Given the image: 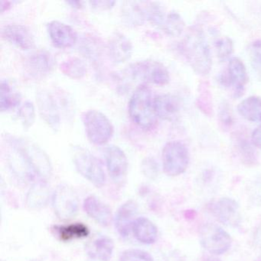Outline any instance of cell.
Returning <instances> with one entry per match:
<instances>
[{"instance_id":"obj_1","label":"cell","mask_w":261,"mask_h":261,"mask_svg":"<svg viewBox=\"0 0 261 261\" xmlns=\"http://www.w3.org/2000/svg\"><path fill=\"white\" fill-rule=\"evenodd\" d=\"M7 142L13 150L12 160L20 165L27 176L37 175L42 180L51 176L53 167L49 158L37 145L17 137H10Z\"/></svg>"},{"instance_id":"obj_2","label":"cell","mask_w":261,"mask_h":261,"mask_svg":"<svg viewBox=\"0 0 261 261\" xmlns=\"http://www.w3.org/2000/svg\"><path fill=\"white\" fill-rule=\"evenodd\" d=\"M182 54L196 74L205 76L212 66L210 48L201 29L192 27L181 45Z\"/></svg>"},{"instance_id":"obj_3","label":"cell","mask_w":261,"mask_h":261,"mask_svg":"<svg viewBox=\"0 0 261 261\" xmlns=\"http://www.w3.org/2000/svg\"><path fill=\"white\" fill-rule=\"evenodd\" d=\"M150 89L146 85L139 87L129 102V114L133 121L145 129H151L156 123Z\"/></svg>"},{"instance_id":"obj_4","label":"cell","mask_w":261,"mask_h":261,"mask_svg":"<svg viewBox=\"0 0 261 261\" xmlns=\"http://www.w3.org/2000/svg\"><path fill=\"white\" fill-rule=\"evenodd\" d=\"M73 160L79 173L97 188L103 187L106 182V175L100 162L84 148L73 149Z\"/></svg>"},{"instance_id":"obj_5","label":"cell","mask_w":261,"mask_h":261,"mask_svg":"<svg viewBox=\"0 0 261 261\" xmlns=\"http://www.w3.org/2000/svg\"><path fill=\"white\" fill-rule=\"evenodd\" d=\"M85 131L91 143L103 145L109 141L114 134V126L109 119L96 110H90L82 116Z\"/></svg>"},{"instance_id":"obj_6","label":"cell","mask_w":261,"mask_h":261,"mask_svg":"<svg viewBox=\"0 0 261 261\" xmlns=\"http://www.w3.org/2000/svg\"><path fill=\"white\" fill-rule=\"evenodd\" d=\"M189 161V149L181 141L169 142L163 148V170L169 176H178L184 173Z\"/></svg>"},{"instance_id":"obj_7","label":"cell","mask_w":261,"mask_h":261,"mask_svg":"<svg viewBox=\"0 0 261 261\" xmlns=\"http://www.w3.org/2000/svg\"><path fill=\"white\" fill-rule=\"evenodd\" d=\"M129 71L133 79L159 86H164L169 84L170 81L167 68L156 61H142L133 64L129 67Z\"/></svg>"},{"instance_id":"obj_8","label":"cell","mask_w":261,"mask_h":261,"mask_svg":"<svg viewBox=\"0 0 261 261\" xmlns=\"http://www.w3.org/2000/svg\"><path fill=\"white\" fill-rule=\"evenodd\" d=\"M200 241L206 250L215 255L225 253L232 244L230 234L215 224H207L201 227Z\"/></svg>"},{"instance_id":"obj_9","label":"cell","mask_w":261,"mask_h":261,"mask_svg":"<svg viewBox=\"0 0 261 261\" xmlns=\"http://www.w3.org/2000/svg\"><path fill=\"white\" fill-rule=\"evenodd\" d=\"M53 207L61 219H70L79 210V198L72 189L67 186L58 188L53 195Z\"/></svg>"},{"instance_id":"obj_10","label":"cell","mask_w":261,"mask_h":261,"mask_svg":"<svg viewBox=\"0 0 261 261\" xmlns=\"http://www.w3.org/2000/svg\"><path fill=\"white\" fill-rule=\"evenodd\" d=\"M107 167L111 179L116 184H122L127 175L128 161L124 152L117 146L106 149Z\"/></svg>"},{"instance_id":"obj_11","label":"cell","mask_w":261,"mask_h":261,"mask_svg":"<svg viewBox=\"0 0 261 261\" xmlns=\"http://www.w3.org/2000/svg\"><path fill=\"white\" fill-rule=\"evenodd\" d=\"M55 62L53 55L45 49L38 50L33 53L25 63L27 71L35 79H43L51 74L54 70Z\"/></svg>"},{"instance_id":"obj_12","label":"cell","mask_w":261,"mask_h":261,"mask_svg":"<svg viewBox=\"0 0 261 261\" xmlns=\"http://www.w3.org/2000/svg\"><path fill=\"white\" fill-rule=\"evenodd\" d=\"M36 101L39 107V113L45 123L55 132L60 127V114L53 96L47 91H38Z\"/></svg>"},{"instance_id":"obj_13","label":"cell","mask_w":261,"mask_h":261,"mask_svg":"<svg viewBox=\"0 0 261 261\" xmlns=\"http://www.w3.org/2000/svg\"><path fill=\"white\" fill-rule=\"evenodd\" d=\"M2 36L7 42L22 50L31 49L35 45L34 38L25 25L16 24L6 25L3 29Z\"/></svg>"},{"instance_id":"obj_14","label":"cell","mask_w":261,"mask_h":261,"mask_svg":"<svg viewBox=\"0 0 261 261\" xmlns=\"http://www.w3.org/2000/svg\"><path fill=\"white\" fill-rule=\"evenodd\" d=\"M48 31L51 42L57 48H70L77 41L75 31L69 25L59 21L50 22L48 25Z\"/></svg>"},{"instance_id":"obj_15","label":"cell","mask_w":261,"mask_h":261,"mask_svg":"<svg viewBox=\"0 0 261 261\" xmlns=\"http://www.w3.org/2000/svg\"><path fill=\"white\" fill-rule=\"evenodd\" d=\"M214 214L218 221L230 227H236L241 221L239 205L233 199L221 198L214 206Z\"/></svg>"},{"instance_id":"obj_16","label":"cell","mask_w":261,"mask_h":261,"mask_svg":"<svg viewBox=\"0 0 261 261\" xmlns=\"http://www.w3.org/2000/svg\"><path fill=\"white\" fill-rule=\"evenodd\" d=\"M138 212V206L133 200L126 201L120 206L116 214L115 227L122 237H127L132 231L133 224Z\"/></svg>"},{"instance_id":"obj_17","label":"cell","mask_w":261,"mask_h":261,"mask_svg":"<svg viewBox=\"0 0 261 261\" xmlns=\"http://www.w3.org/2000/svg\"><path fill=\"white\" fill-rule=\"evenodd\" d=\"M84 209L88 216L91 217L100 225H110L112 221L111 207L94 195L85 198L84 201Z\"/></svg>"},{"instance_id":"obj_18","label":"cell","mask_w":261,"mask_h":261,"mask_svg":"<svg viewBox=\"0 0 261 261\" xmlns=\"http://www.w3.org/2000/svg\"><path fill=\"white\" fill-rule=\"evenodd\" d=\"M153 105L157 117H160L162 120L172 121L178 117L180 105L175 96L160 94L154 98Z\"/></svg>"},{"instance_id":"obj_19","label":"cell","mask_w":261,"mask_h":261,"mask_svg":"<svg viewBox=\"0 0 261 261\" xmlns=\"http://www.w3.org/2000/svg\"><path fill=\"white\" fill-rule=\"evenodd\" d=\"M110 56L115 63H123L130 59L133 47L130 41L121 33L111 36L108 43Z\"/></svg>"},{"instance_id":"obj_20","label":"cell","mask_w":261,"mask_h":261,"mask_svg":"<svg viewBox=\"0 0 261 261\" xmlns=\"http://www.w3.org/2000/svg\"><path fill=\"white\" fill-rule=\"evenodd\" d=\"M148 7L147 2H125L122 8L123 21L132 27L142 25L146 19L148 20Z\"/></svg>"},{"instance_id":"obj_21","label":"cell","mask_w":261,"mask_h":261,"mask_svg":"<svg viewBox=\"0 0 261 261\" xmlns=\"http://www.w3.org/2000/svg\"><path fill=\"white\" fill-rule=\"evenodd\" d=\"M227 82L234 88L235 92L241 93L248 82L247 68L239 58H232L227 68Z\"/></svg>"},{"instance_id":"obj_22","label":"cell","mask_w":261,"mask_h":261,"mask_svg":"<svg viewBox=\"0 0 261 261\" xmlns=\"http://www.w3.org/2000/svg\"><path fill=\"white\" fill-rule=\"evenodd\" d=\"M132 231L137 241L145 244H153L158 238V228L148 218H139L133 224Z\"/></svg>"},{"instance_id":"obj_23","label":"cell","mask_w":261,"mask_h":261,"mask_svg":"<svg viewBox=\"0 0 261 261\" xmlns=\"http://www.w3.org/2000/svg\"><path fill=\"white\" fill-rule=\"evenodd\" d=\"M114 244L111 238L100 237L87 246V253L93 259L109 261L112 257Z\"/></svg>"},{"instance_id":"obj_24","label":"cell","mask_w":261,"mask_h":261,"mask_svg":"<svg viewBox=\"0 0 261 261\" xmlns=\"http://www.w3.org/2000/svg\"><path fill=\"white\" fill-rule=\"evenodd\" d=\"M238 112L248 121L261 122V97L250 96L244 99L238 105Z\"/></svg>"},{"instance_id":"obj_25","label":"cell","mask_w":261,"mask_h":261,"mask_svg":"<svg viewBox=\"0 0 261 261\" xmlns=\"http://www.w3.org/2000/svg\"><path fill=\"white\" fill-rule=\"evenodd\" d=\"M49 189L46 183L39 181L33 185L27 195V202L30 208H42L48 204Z\"/></svg>"},{"instance_id":"obj_26","label":"cell","mask_w":261,"mask_h":261,"mask_svg":"<svg viewBox=\"0 0 261 261\" xmlns=\"http://www.w3.org/2000/svg\"><path fill=\"white\" fill-rule=\"evenodd\" d=\"M20 101L19 94L14 92L11 85L7 81L3 80L0 86V109L4 111H9L14 108Z\"/></svg>"},{"instance_id":"obj_27","label":"cell","mask_w":261,"mask_h":261,"mask_svg":"<svg viewBox=\"0 0 261 261\" xmlns=\"http://www.w3.org/2000/svg\"><path fill=\"white\" fill-rule=\"evenodd\" d=\"M58 232L61 240L64 241H69L76 238H86L90 233L88 227L82 223L62 226L58 228Z\"/></svg>"},{"instance_id":"obj_28","label":"cell","mask_w":261,"mask_h":261,"mask_svg":"<svg viewBox=\"0 0 261 261\" xmlns=\"http://www.w3.org/2000/svg\"><path fill=\"white\" fill-rule=\"evenodd\" d=\"M61 71L71 79H82L86 74L87 65L79 58H71L61 65Z\"/></svg>"},{"instance_id":"obj_29","label":"cell","mask_w":261,"mask_h":261,"mask_svg":"<svg viewBox=\"0 0 261 261\" xmlns=\"http://www.w3.org/2000/svg\"><path fill=\"white\" fill-rule=\"evenodd\" d=\"M185 23L181 16L176 13H171L165 19L162 30L171 36H178L182 33Z\"/></svg>"},{"instance_id":"obj_30","label":"cell","mask_w":261,"mask_h":261,"mask_svg":"<svg viewBox=\"0 0 261 261\" xmlns=\"http://www.w3.org/2000/svg\"><path fill=\"white\" fill-rule=\"evenodd\" d=\"M19 117L25 129H29L33 126L36 119V111L32 102L27 101L23 103L19 109Z\"/></svg>"},{"instance_id":"obj_31","label":"cell","mask_w":261,"mask_h":261,"mask_svg":"<svg viewBox=\"0 0 261 261\" xmlns=\"http://www.w3.org/2000/svg\"><path fill=\"white\" fill-rule=\"evenodd\" d=\"M215 47L217 56L221 61L228 59L233 51V42L227 37L221 38L217 40Z\"/></svg>"},{"instance_id":"obj_32","label":"cell","mask_w":261,"mask_h":261,"mask_svg":"<svg viewBox=\"0 0 261 261\" xmlns=\"http://www.w3.org/2000/svg\"><path fill=\"white\" fill-rule=\"evenodd\" d=\"M120 261H155L147 252L138 249L126 250L122 253Z\"/></svg>"},{"instance_id":"obj_33","label":"cell","mask_w":261,"mask_h":261,"mask_svg":"<svg viewBox=\"0 0 261 261\" xmlns=\"http://www.w3.org/2000/svg\"><path fill=\"white\" fill-rule=\"evenodd\" d=\"M239 150L244 163H247V165L254 163L255 160H256L255 152L252 149V146H250V143H247L245 141L240 143Z\"/></svg>"},{"instance_id":"obj_34","label":"cell","mask_w":261,"mask_h":261,"mask_svg":"<svg viewBox=\"0 0 261 261\" xmlns=\"http://www.w3.org/2000/svg\"><path fill=\"white\" fill-rule=\"evenodd\" d=\"M142 171L146 177L154 178L158 174V165L152 158H146L142 163Z\"/></svg>"},{"instance_id":"obj_35","label":"cell","mask_w":261,"mask_h":261,"mask_svg":"<svg viewBox=\"0 0 261 261\" xmlns=\"http://www.w3.org/2000/svg\"><path fill=\"white\" fill-rule=\"evenodd\" d=\"M90 4L93 8L96 9V10H107L112 8L115 4V2L101 0V1H91Z\"/></svg>"},{"instance_id":"obj_36","label":"cell","mask_w":261,"mask_h":261,"mask_svg":"<svg viewBox=\"0 0 261 261\" xmlns=\"http://www.w3.org/2000/svg\"><path fill=\"white\" fill-rule=\"evenodd\" d=\"M251 141L255 147L261 149V124L252 133Z\"/></svg>"},{"instance_id":"obj_37","label":"cell","mask_w":261,"mask_h":261,"mask_svg":"<svg viewBox=\"0 0 261 261\" xmlns=\"http://www.w3.org/2000/svg\"><path fill=\"white\" fill-rule=\"evenodd\" d=\"M252 54L261 65V39L255 41L250 47Z\"/></svg>"},{"instance_id":"obj_38","label":"cell","mask_w":261,"mask_h":261,"mask_svg":"<svg viewBox=\"0 0 261 261\" xmlns=\"http://www.w3.org/2000/svg\"><path fill=\"white\" fill-rule=\"evenodd\" d=\"M67 4L74 8L80 9L82 7V3L79 1H70V2H67Z\"/></svg>"},{"instance_id":"obj_39","label":"cell","mask_w":261,"mask_h":261,"mask_svg":"<svg viewBox=\"0 0 261 261\" xmlns=\"http://www.w3.org/2000/svg\"><path fill=\"white\" fill-rule=\"evenodd\" d=\"M208 261H221V260H219V259H209Z\"/></svg>"}]
</instances>
